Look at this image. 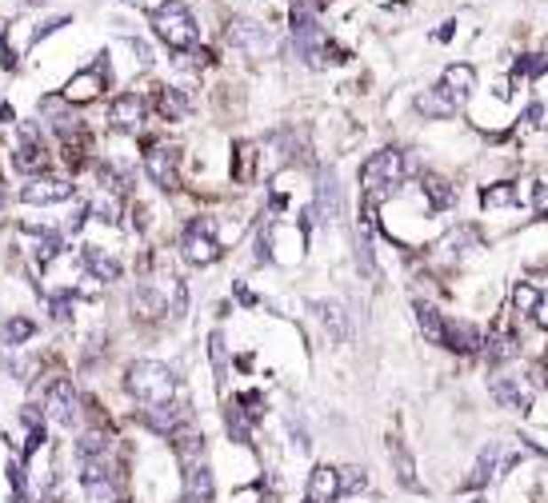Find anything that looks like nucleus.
I'll return each instance as SVG.
<instances>
[{"label":"nucleus","mask_w":548,"mask_h":503,"mask_svg":"<svg viewBox=\"0 0 548 503\" xmlns=\"http://www.w3.org/2000/svg\"><path fill=\"white\" fill-rule=\"evenodd\" d=\"M68 300H73V295H52V319H68Z\"/></svg>","instance_id":"obj_41"},{"label":"nucleus","mask_w":548,"mask_h":503,"mask_svg":"<svg viewBox=\"0 0 548 503\" xmlns=\"http://www.w3.org/2000/svg\"><path fill=\"white\" fill-rule=\"evenodd\" d=\"M512 200H516L512 184H488V188L480 192V204L484 208H500V204H512Z\"/></svg>","instance_id":"obj_33"},{"label":"nucleus","mask_w":548,"mask_h":503,"mask_svg":"<svg viewBox=\"0 0 548 503\" xmlns=\"http://www.w3.org/2000/svg\"><path fill=\"white\" fill-rule=\"evenodd\" d=\"M512 303H516V311H532L540 303V292L532 284H516V292H512Z\"/></svg>","instance_id":"obj_36"},{"label":"nucleus","mask_w":548,"mask_h":503,"mask_svg":"<svg viewBox=\"0 0 548 503\" xmlns=\"http://www.w3.org/2000/svg\"><path fill=\"white\" fill-rule=\"evenodd\" d=\"M228 436H233L236 444H249V415H244L241 407H228Z\"/></svg>","instance_id":"obj_35"},{"label":"nucleus","mask_w":548,"mask_h":503,"mask_svg":"<svg viewBox=\"0 0 548 503\" xmlns=\"http://www.w3.org/2000/svg\"><path fill=\"white\" fill-rule=\"evenodd\" d=\"M316 208L324 212V220H337V216H340V188H337V180H332V176H324V180H321Z\"/></svg>","instance_id":"obj_29"},{"label":"nucleus","mask_w":548,"mask_h":503,"mask_svg":"<svg viewBox=\"0 0 548 503\" xmlns=\"http://www.w3.org/2000/svg\"><path fill=\"white\" fill-rule=\"evenodd\" d=\"M33 332H36V324L28 316H12L9 324H4V343H12V348H20L25 340H33Z\"/></svg>","instance_id":"obj_31"},{"label":"nucleus","mask_w":548,"mask_h":503,"mask_svg":"<svg viewBox=\"0 0 548 503\" xmlns=\"http://www.w3.org/2000/svg\"><path fill=\"white\" fill-rule=\"evenodd\" d=\"M124 388H129V396H137L140 404H172V396H177V375L164 364H156V359H137V364L129 367V375H124Z\"/></svg>","instance_id":"obj_2"},{"label":"nucleus","mask_w":548,"mask_h":503,"mask_svg":"<svg viewBox=\"0 0 548 503\" xmlns=\"http://www.w3.org/2000/svg\"><path fill=\"white\" fill-rule=\"evenodd\" d=\"M44 404H49L52 420L65 423V428H76V423H81V396H76V388L68 380H52Z\"/></svg>","instance_id":"obj_7"},{"label":"nucleus","mask_w":548,"mask_h":503,"mask_svg":"<svg viewBox=\"0 0 548 503\" xmlns=\"http://www.w3.org/2000/svg\"><path fill=\"white\" fill-rule=\"evenodd\" d=\"M236 295H241V303H257V295H252L249 287H236Z\"/></svg>","instance_id":"obj_44"},{"label":"nucleus","mask_w":548,"mask_h":503,"mask_svg":"<svg viewBox=\"0 0 548 503\" xmlns=\"http://www.w3.org/2000/svg\"><path fill=\"white\" fill-rule=\"evenodd\" d=\"M337 483L340 495H361L369 487V475H364V468H337Z\"/></svg>","instance_id":"obj_30"},{"label":"nucleus","mask_w":548,"mask_h":503,"mask_svg":"<svg viewBox=\"0 0 548 503\" xmlns=\"http://www.w3.org/2000/svg\"><path fill=\"white\" fill-rule=\"evenodd\" d=\"M100 88H105V72H100V64L92 72H76L73 80L65 84V100L73 104H84V100H97Z\"/></svg>","instance_id":"obj_17"},{"label":"nucleus","mask_w":548,"mask_h":503,"mask_svg":"<svg viewBox=\"0 0 548 503\" xmlns=\"http://www.w3.org/2000/svg\"><path fill=\"white\" fill-rule=\"evenodd\" d=\"M388 455H393V463H396V479H401L409 491H425V487H420V479H417V463H412V455L404 452V444L396 436L388 439Z\"/></svg>","instance_id":"obj_20"},{"label":"nucleus","mask_w":548,"mask_h":503,"mask_svg":"<svg viewBox=\"0 0 548 503\" xmlns=\"http://www.w3.org/2000/svg\"><path fill=\"white\" fill-rule=\"evenodd\" d=\"M116 503H129V499H116Z\"/></svg>","instance_id":"obj_46"},{"label":"nucleus","mask_w":548,"mask_h":503,"mask_svg":"<svg viewBox=\"0 0 548 503\" xmlns=\"http://www.w3.org/2000/svg\"><path fill=\"white\" fill-rule=\"evenodd\" d=\"M185 495H201V499H212V495H217V483H212V475H209L204 463L185 468Z\"/></svg>","instance_id":"obj_23"},{"label":"nucleus","mask_w":548,"mask_h":503,"mask_svg":"<svg viewBox=\"0 0 548 503\" xmlns=\"http://www.w3.org/2000/svg\"><path fill=\"white\" fill-rule=\"evenodd\" d=\"M473 84H476V72L468 68V64H452V68L444 72V88H449L452 96H460V100H468Z\"/></svg>","instance_id":"obj_25"},{"label":"nucleus","mask_w":548,"mask_h":503,"mask_svg":"<svg viewBox=\"0 0 548 503\" xmlns=\"http://www.w3.org/2000/svg\"><path fill=\"white\" fill-rule=\"evenodd\" d=\"M153 32H156V36H161L169 48L185 52V48L196 44V16L188 12L180 0H164V4L153 12Z\"/></svg>","instance_id":"obj_3"},{"label":"nucleus","mask_w":548,"mask_h":503,"mask_svg":"<svg viewBox=\"0 0 548 503\" xmlns=\"http://www.w3.org/2000/svg\"><path fill=\"white\" fill-rule=\"evenodd\" d=\"M540 116H544V108H540V104H528V112H524V120H528V124H540Z\"/></svg>","instance_id":"obj_43"},{"label":"nucleus","mask_w":548,"mask_h":503,"mask_svg":"<svg viewBox=\"0 0 548 503\" xmlns=\"http://www.w3.org/2000/svg\"><path fill=\"white\" fill-rule=\"evenodd\" d=\"M161 311H169L164 308V295L156 292L153 284H137V292H132V316L137 319H156Z\"/></svg>","instance_id":"obj_19"},{"label":"nucleus","mask_w":548,"mask_h":503,"mask_svg":"<svg viewBox=\"0 0 548 503\" xmlns=\"http://www.w3.org/2000/svg\"><path fill=\"white\" fill-rule=\"evenodd\" d=\"M209 351H212V364H217V380H225L228 351H225V335H220V332H212V340H209Z\"/></svg>","instance_id":"obj_38"},{"label":"nucleus","mask_w":548,"mask_h":503,"mask_svg":"<svg viewBox=\"0 0 548 503\" xmlns=\"http://www.w3.org/2000/svg\"><path fill=\"white\" fill-rule=\"evenodd\" d=\"M313 311H316V319L324 324V332L332 335L337 343H345L348 340V311L340 308L337 300H316L313 303Z\"/></svg>","instance_id":"obj_18"},{"label":"nucleus","mask_w":548,"mask_h":503,"mask_svg":"<svg viewBox=\"0 0 548 503\" xmlns=\"http://www.w3.org/2000/svg\"><path fill=\"white\" fill-rule=\"evenodd\" d=\"M172 436H177V455L185 460V468H193V463H204V436H201V431L177 428Z\"/></svg>","instance_id":"obj_22"},{"label":"nucleus","mask_w":548,"mask_h":503,"mask_svg":"<svg viewBox=\"0 0 548 503\" xmlns=\"http://www.w3.org/2000/svg\"><path fill=\"white\" fill-rule=\"evenodd\" d=\"M473 503H480V499H473Z\"/></svg>","instance_id":"obj_47"},{"label":"nucleus","mask_w":548,"mask_h":503,"mask_svg":"<svg viewBox=\"0 0 548 503\" xmlns=\"http://www.w3.org/2000/svg\"><path fill=\"white\" fill-rule=\"evenodd\" d=\"M105 452V436H100V431H84L81 439H76V455H89V460H97V455Z\"/></svg>","instance_id":"obj_34"},{"label":"nucleus","mask_w":548,"mask_h":503,"mask_svg":"<svg viewBox=\"0 0 548 503\" xmlns=\"http://www.w3.org/2000/svg\"><path fill=\"white\" fill-rule=\"evenodd\" d=\"M84 495H89V503H116L121 499V487H116L113 471H108V475L84 479Z\"/></svg>","instance_id":"obj_24"},{"label":"nucleus","mask_w":548,"mask_h":503,"mask_svg":"<svg viewBox=\"0 0 548 503\" xmlns=\"http://www.w3.org/2000/svg\"><path fill=\"white\" fill-rule=\"evenodd\" d=\"M488 356H492V359H512V356H516V343H512V340H492Z\"/></svg>","instance_id":"obj_40"},{"label":"nucleus","mask_w":548,"mask_h":503,"mask_svg":"<svg viewBox=\"0 0 548 503\" xmlns=\"http://www.w3.org/2000/svg\"><path fill=\"white\" fill-rule=\"evenodd\" d=\"M532 316H536V324H540V327H548V295H540V303L532 308Z\"/></svg>","instance_id":"obj_42"},{"label":"nucleus","mask_w":548,"mask_h":503,"mask_svg":"<svg viewBox=\"0 0 548 503\" xmlns=\"http://www.w3.org/2000/svg\"><path fill=\"white\" fill-rule=\"evenodd\" d=\"M73 180H65V176H52V172H41V176H28L25 184H20V200L25 204H65V200H73Z\"/></svg>","instance_id":"obj_5"},{"label":"nucleus","mask_w":548,"mask_h":503,"mask_svg":"<svg viewBox=\"0 0 548 503\" xmlns=\"http://www.w3.org/2000/svg\"><path fill=\"white\" fill-rule=\"evenodd\" d=\"M81 260H84V268L92 271V279H100V284H113V279H121V260H116L113 252H105V248L89 244L81 252Z\"/></svg>","instance_id":"obj_15"},{"label":"nucleus","mask_w":548,"mask_h":503,"mask_svg":"<svg viewBox=\"0 0 548 503\" xmlns=\"http://www.w3.org/2000/svg\"><path fill=\"white\" fill-rule=\"evenodd\" d=\"M140 423H145V428H153V431H161V436H172V431L185 423V412H180L177 404H145Z\"/></svg>","instance_id":"obj_14"},{"label":"nucleus","mask_w":548,"mask_h":503,"mask_svg":"<svg viewBox=\"0 0 548 503\" xmlns=\"http://www.w3.org/2000/svg\"><path fill=\"white\" fill-rule=\"evenodd\" d=\"M404 176H409V156H404L401 148H380L377 156H369L361 168V188H364V196H369V204L388 200Z\"/></svg>","instance_id":"obj_1"},{"label":"nucleus","mask_w":548,"mask_h":503,"mask_svg":"<svg viewBox=\"0 0 548 503\" xmlns=\"http://www.w3.org/2000/svg\"><path fill=\"white\" fill-rule=\"evenodd\" d=\"M180 503H212V499H201V495H180Z\"/></svg>","instance_id":"obj_45"},{"label":"nucleus","mask_w":548,"mask_h":503,"mask_svg":"<svg viewBox=\"0 0 548 503\" xmlns=\"http://www.w3.org/2000/svg\"><path fill=\"white\" fill-rule=\"evenodd\" d=\"M532 383L520 380V375H496L492 380V399H496L500 407H512V412H528L532 407Z\"/></svg>","instance_id":"obj_9"},{"label":"nucleus","mask_w":548,"mask_h":503,"mask_svg":"<svg viewBox=\"0 0 548 503\" xmlns=\"http://www.w3.org/2000/svg\"><path fill=\"white\" fill-rule=\"evenodd\" d=\"M180 252H185L188 263L196 268H209V263L220 260V244H217V232H212L209 220H193L185 228V240H180Z\"/></svg>","instance_id":"obj_4"},{"label":"nucleus","mask_w":548,"mask_h":503,"mask_svg":"<svg viewBox=\"0 0 548 503\" xmlns=\"http://www.w3.org/2000/svg\"><path fill=\"white\" fill-rule=\"evenodd\" d=\"M89 216H97L100 224H121V200L113 192H97L89 200Z\"/></svg>","instance_id":"obj_26"},{"label":"nucleus","mask_w":548,"mask_h":503,"mask_svg":"<svg viewBox=\"0 0 548 503\" xmlns=\"http://www.w3.org/2000/svg\"><path fill=\"white\" fill-rule=\"evenodd\" d=\"M340 499V483H337V468L316 463L308 475V503H337Z\"/></svg>","instance_id":"obj_13"},{"label":"nucleus","mask_w":548,"mask_h":503,"mask_svg":"<svg viewBox=\"0 0 548 503\" xmlns=\"http://www.w3.org/2000/svg\"><path fill=\"white\" fill-rule=\"evenodd\" d=\"M420 188H425V196H428V204H433V208H449L452 200H457L452 184L441 180V176H425V180H420Z\"/></svg>","instance_id":"obj_28"},{"label":"nucleus","mask_w":548,"mask_h":503,"mask_svg":"<svg viewBox=\"0 0 548 503\" xmlns=\"http://www.w3.org/2000/svg\"><path fill=\"white\" fill-rule=\"evenodd\" d=\"M460 96H452L444 84H436V88H428L425 96H417V112L420 116H428V120H444V116H452V112L460 108Z\"/></svg>","instance_id":"obj_12"},{"label":"nucleus","mask_w":548,"mask_h":503,"mask_svg":"<svg viewBox=\"0 0 548 503\" xmlns=\"http://www.w3.org/2000/svg\"><path fill=\"white\" fill-rule=\"evenodd\" d=\"M417 324H420V332L428 335V343L444 340V319H441V311H436L433 303H417Z\"/></svg>","instance_id":"obj_27"},{"label":"nucleus","mask_w":548,"mask_h":503,"mask_svg":"<svg viewBox=\"0 0 548 503\" xmlns=\"http://www.w3.org/2000/svg\"><path fill=\"white\" fill-rule=\"evenodd\" d=\"M492 471H496V447H484L480 460H476V471L465 479V487H484V483H488Z\"/></svg>","instance_id":"obj_32"},{"label":"nucleus","mask_w":548,"mask_h":503,"mask_svg":"<svg viewBox=\"0 0 548 503\" xmlns=\"http://www.w3.org/2000/svg\"><path fill=\"white\" fill-rule=\"evenodd\" d=\"M228 44L241 48V52H249V56H265L268 48H273V36H268L265 24L244 20V16H241V20L228 24Z\"/></svg>","instance_id":"obj_8"},{"label":"nucleus","mask_w":548,"mask_h":503,"mask_svg":"<svg viewBox=\"0 0 548 503\" xmlns=\"http://www.w3.org/2000/svg\"><path fill=\"white\" fill-rule=\"evenodd\" d=\"M260 404H265V396H260V391H244V396L236 399V407H241L244 415H252V420H257V415L265 412V407H260Z\"/></svg>","instance_id":"obj_39"},{"label":"nucleus","mask_w":548,"mask_h":503,"mask_svg":"<svg viewBox=\"0 0 548 503\" xmlns=\"http://www.w3.org/2000/svg\"><path fill=\"white\" fill-rule=\"evenodd\" d=\"M177 168H180V152L172 148V144H153V148L145 152V172H148V180H153L156 188H164V192L177 188L180 184Z\"/></svg>","instance_id":"obj_6"},{"label":"nucleus","mask_w":548,"mask_h":503,"mask_svg":"<svg viewBox=\"0 0 548 503\" xmlns=\"http://www.w3.org/2000/svg\"><path fill=\"white\" fill-rule=\"evenodd\" d=\"M188 108H193V100L185 96V88H161V92H156V112H161L164 120H185Z\"/></svg>","instance_id":"obj_21"},{"label":"nucleus","mask_w":548,"mask_h":503,"mask_svg":"<svg viewBox=\"0 0 548 503\" xmlns=\"http://www.w3.org/2000/svg\"><path fill=\"white\" fill-rule=\"evenodd\" d=\"M108 124H113L116 132H137V128L145 124V96H137V92L116 96L113 108H108Z\"/></svg>","instance_id":"obj_10"},{"label":"nucleus","mask_w":548,"mask_h":503,"mask_svg":"<svg viewBox=\"0 0 548 503\" xmlns=\"http://www.w3.org/2000/svg\"><path fill=\"white\" fill-rule=\"evenodd\" d=\"M548 72V56H520L516 60V76H540Z\"/></svg>","instance_id":"obj_37"},{"label":"nucleus","mask_w":548,"mask_h":503,"mask_svg":"<svg viewBox=\"0 0 548 503\" xmlns=\"http://www.w3.org/2000/svg\"><path fill=\"white\" fill-rule=\"evenodd\" d=\"M12 164H17L20 172H28V176H41V168H44V144H41V132H36V124L20 128V148L12 152Z\"/></svg>","instance_id":"obj_11"},{"label":"nucleus","mask_w":548,"mask_h":503,"mask_svg":"<svg viewBox=\"0 0 548 503\" xmlns=\"http://www.w3.org/2000/svg\"><path fill=\"white\" fill-rule=\"evenodd\" d=\"M480 332H476L468 319H444V340L441 348H452V351H476L480 348Z\"/></svg>","instance_id":"obj_16"}]
</instances>
